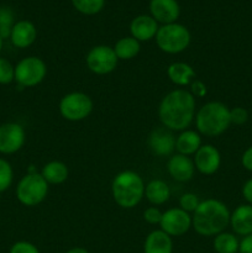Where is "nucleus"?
<instances>
[{"label":"nucleus","mask_w":252,"mask_h":253,"mask_svg":"<svg viewBox=\"0 0 252 253\" xmlns=\"http://www.w3.org/2000/svg\"><path fill=\"white\" fill-rule=\"evenodd\" d=\"M158 118L168 130H187L195 118V98L185 89L169 91L158 106Z\"/></svg>","instance_id":"obj_1"},{"label":"nucleus","mask_w":252,"mask_h":253,"mask_svg":"<svg viewBox=\"0 0 252 253\" xmlns=\"http://www.w3.org/2000/svg\"><path fill=\"white\" fill-rule=\"evenodd\" d=\"M229 208L216 199L200 202L192 216V227L200 236H216L230 225Z\"/></svg>","instance_id":"obj_2"},{"label":"nucleus","mask_w":252,"mask_h":253,"mask_svg":"<svg viewBox=\"0 0 252 253\" xmlns=\"http://www.w3.org/2000/svg\"><path fill=\"white\" fill-rule=\"evenodd\" d=\"M145 183L133 170L118 173L111 183V194L116 204L123 209H132L145 197Z\"/></svg>","instance_id":"obj_3"},{"label":"nucleus","mask_w":252,"mask_h":253,"mask_svg":"<svg viewBox=\"0 0 252 253\" xmlns=\"http://www.w3.org/2000/svg\"><path fill=\"white\" fill-rule=\"evenodd\" d=\"M231 125L230 109L221 101H209L195 114L198 132L208 137H216L224 133Z\"/></svg>","instance_id":"obj_4"},{"label":"nucleus","mask_w":252,"mask_h":253,"mask_svg":"<svg viewBox=\"0 0 252 253\" xmlns=\"http://www.w3.org/2000/svg\"><path fill=\"white\" fill-rule=\"evenodd\" d=\"M156 43L162 52L177 54L185 51L190 43V32L184 25L173 22L162 25L156 35Z\"/></svg>","instance_id":"obj_5"},{"label":"nucleus","mask_w":252,"mask_h":253,"mask_svg":"<svg viewBox=\"0 0 252 253\" xmlns=\"http://www.w3.org/2000/svg\"><path fill=\"white\" fill-rule=\"evenodd\" d=\"M48 193V183L41 173H27L20 179L16 187V198L25 207L41 204Z\"/></svg>","instance_id":"obj_6"},{"label":"nucleus","mask_w":252,"mask_h":253,"mask_svg":"<svg viewBox=\"0 0 252 253\" xmlns=\"http://www.w3.org/2000/svg\"><path fill=\"white\" fill-rule=\"evenodd\" d=\"M93 100L82 91L66 94L59 101V113L62 118L68 121H82L88 118L93 111Z\"/></svg>","instance_id":"obj_7"},{"label":"nucleus","mask_w":252,"mask_h":253,"mask_svg":"<svg viewBox=\"0 0 252 253\" xmlns=\"http://www.w3.org/2000/svg\"><path fill=\"white\" fill-rule=\"evenodd\" d=\"M47 74V66L43 59L30 56L22 58L15 66V81L20 86L32 88L41 83Z\"/></svg>","instance_id":"obj_8"},{"label":"nucleus","mask_w":252,"mask_h":253,"mask_svg":"<svg viewBox=\"0 0 252 253\" xmlns=\"http://www.w3.org/2000/svg\"><path fill=\"white\" fill-rule=\"evenodd\" d=\"M119 58L113 47L99 44L90 48L85 57V63L89 71L98 76H105L115 71Z\"/></svg>","instance_id":"obj_9"},{"label":"nucleus","mask_w":252,"mask_h":253,"mask_svg":"<svg viewBox=\"0 0 252 253\" xmlns=\"http://www.w3.org/2000/svg\"><path fill=\"white\" fill-rule=\"evenodd\" d=\"M160 226L170 237L182 236L192 227V216L180 208H172L162 214Z\"/></svg>","instance_id":"obj_10"},{"label":"nucleus","mask_w":252,"mask_h":253,"mask_svg":"<svg viewBox=\"0 0 252 253\" xmlns=\"http://www.w3.org/2000/svg\"><path fill=\"white\" fill-rule=\"evenodd\" d=\"M26 132L20 124L5 123L0 125V153L12 155L22 148Z\"/></svg>","instance_id":"obj_11"},{"label":"nucleus","mask_w":252,"mask_h":253,"mask_svg":"<svg viewBox=\"0 0 252 253\" xmlns=\"http://www.w3.org/2000/svg\"><path fill=\"white\" fill-rule=\"evenodd\" d=\"M220 165H221V156L215 146L202 145L195 152L194 166L202 174H214L220 168Z\"/></svg>","instance_id":"obj_12"},{"label":"nucleus","mask_w":252,"mask_h":253,"mask_svg":"<svg viewBox=\"0 0 252 253\" xmlns=\"http://www.w3.org/2000/svg\"><path fill=\"white\" fill-rule=\"evenodd\" d=\"M147 143L151 152L158 157H167L175 150V137L173 131L166 127L153 130L148 137Z\"/></svg>","instance_id":"obj_13"},{"label":"nucleus","mask_w":252,"mask_h":253,"mask_svg":"<svg viewBox=\"0 0 252 253\" xmlns=\"http://www.w3.org/2000/svg\"><path fill=\"white\" fill-rule=\"evenodd\" d=\"M150 12L158 24L167 25L177 22L180 7L177 0H151Z\"/></svg>","instance_id":"obj_14"},{"label":"nucleus","mask_w":252,"mask_h":253,"mask_svg":"<svg viewBox=\"0 0 252 253\" xmlns=\"http://www.w3.org/2000/svg\"><path fill=\"white\" fill-rule=\"evenodd\" d=\"M167 169L170 177L177 182H189L194 175V161L190 160L189 156L177 153L169 158L167 163Z\"/></svg>","instance_id":"obj_15"},{"label":"nucleus","mask_w":252,"mask_h":253,"mask_svg":"<svg viewBox=\"0 0 252 253\" xmlns=\"http://www.w3.org/2000/svg\"><path fill=\"white\" fill-rule=\"evenodd\" d=\"M158 29H160L158 22L151 15H138L130 24L131 36L138 42L150 41L155 39Z\"/></svg>","instance_id":"obj_16"},{"label":"nucleus","mask_w":252,"mask_h":253,"mask_svg":"<svg viewBox=\"0 0 252 253\" xmlns=\"http://www.w3.org/2000/svg\"><path fill=\"white\" fill-rule=\"evenodd\" d=\"M37 39V29L29 20H20L12 26L10 40L17 48H27Z\"/></svg>","instance_id":"obj_17"},{"label":"nucleus","mask_w":252,"mask_h":253,"mask_svg":"<svg viewBox=\"0 0 252 253\" xmlns=\"http://www.w3.org/2000/svg\"><path fill=\"white\" fill-rule=\"evenodd\" d=\"M230 226L235 235L249 236L252 234V205H239L230 215Z\"/></svg>","instance_id":"obj_18"},{"label":"nucleus","mask_w":252,"mask_h":253,"mask_svg":"<svg viewBox=\"0 0 252 253\" xmlns=\"http://www.w3.org/2000/svg\"><path fill=\"white\" fill-rule=\"evenodd\" d=\"M173 241L162 230H155L147 235L143 244V253H172Z\"/></svg>","instance_id":"obj_19"},{"label":"nucleus","mask_w":252,"mask_h":253,"mask_svg":"<svg viewBox=\"0 0 252 253\" xmlns=\"http://www.w3.org/2000/svg\"><path fill=\"white\" fill-rule=\"evenodd\" d=\"M202 146V137L194 130H184L175 137V150L184 156L195 155Z\"/></svg>","instance_id":"obj_20"},{"label":"nucleus","mask_w":252,"mask_h":253,"mask_svg":"<svg viewBox=\"0 0 252 253\" xmlns=\"http://www.w3.org/2000/svg\"><path fill=\"white\" fill-rule=\"evenodd\" d=\"M167 76L173 84L178 86H185L192 83L195 77L194 69L192 66L184 62H174L167 68Z\"/></svg>","instance_id":"obj_21"},{"label":"nucleus","mask_w":252,"mask_h":253,"mask_svg":"<svg viewBox=\"0 0 252 253\" xmlns=\"http://www.w3.org/2000/svg\"><path fill=\"white\" fill-rule=\"evenodd\" d=\"M145 197L152 205H162L169 199L170 189L162 179H153L146 185Z\"/></svg>","instance_id":"obj_22"},{"label":"nucleus","mask_w":252,"mask_h":253,"mask_svg":"<svg viewBox=\"0 0 252 253\" xmlns=\"http://www.w3.org/2000/svg\"><path fill=\"white\" fill-rule=\"evenodd\" d=\"M41 175L48 184H62L68 178V167L61 161H51L43 166Z\"/></svg>","instance_id":"obj_23"},{"label":"nucleus","mask_w":252,"mask_h":253,"mask_svg":"<svg viewBox=\"0 0 252 253\" xmlns=\"http://www.w3.org/2000/svg\"><path fill=\"white\" fill-rule=\"evenodd\" d=\"M141 49L140 42L132 36L123 37L119 40L114 46V51H115L116 57L123 61H127V59L135 58L138 54Z\"/></svg>","instance_id":"obj_24"},{"label":"nucleus","mask_w":252,"mask_h":253,"mask_svg":"<svg viewBox=\"0 0 252 253\" xmlns=\"http://www.w3.org/2000/svg\"><path fill=\"white\" fill-rule=\"evenodd\" d=\"M212 246L216 253H239L240 241L235 234L224 231L215 236Z\"/></svg>","instance_id":"obj_25"},{"label":"nucleus","mask_w":252,"mask_h":253,"mask_svg":"<svg viewBox=\"0 0 252 253\" xmlns=\"http://www.w3.org/2000/svg\"><path fill=\"white\" fill-rule=\"evenodd\" d=\"M74 9L83 15H96L103 10L105 0H72Z\"/></svg>","instance_id":"obj_26"},{"label":"nucleus","mask_w":252,"mask_h":253,"mask_svg":"<svg viewBox=\"0 0 252 253\" xmlns=\"http://www.w3.org/2000/svg\"><path fill=\"white\" fill-rule=\"evenodd\" d=\"M14 12L9 7H0V36L2 39H7L11 34L14 26Z\"/></svg>","instance_id":"obj_27"},{"label":"nucleus","mask_w":252,"mask_h":253,"mask_svg":"<svg viewBox=\"0 0 252 253\" xmlns=\"http://www.w3.org/2000/svg\"><path fill=\"white\" fill-rule=\"evenodd\" d=\"M14 179V172L12 167L6 160L0 158V193H4L11 185Z\"/></svg>","instance_id":"obj_28"},{"label":"nucleus","mask_w":252,"mask_h":253,"mask_svg":"<svg viewBox=\"0 0 252 253\" xmlns=\"http://www.w3.org/2000/svg\"><path fill=\"white\" fill-rule=\"evenodd\" d=\"M15 81V67L6 58L0 57V84H10Z\"/></svg>","instance_id":"obj_29"},{"label":"nucleus","mask_w":252,"mask_h":253,"mask_svg":"<svg viewBox=\"0 0 252 253\" xmlns=\"http://www.w3.org/2000/svg\"><path fill=\"white\" fill-rule=\"evenodd\" d=\"M200 202L198 199V197L193 193H185L183 194L182 197L179 198V207L180 209H183L184 211L189 212V211H195L198 207H199Z\"/></svg>","instance_id":"obj_30"},{"label":"nucleus","mask_w":252,"mask_h":253,"mask_svg":"<svg viewBox=\"0 0 252 253\" xmlns=\"http://www.w3.org/2000/svg\"><path fill=\"white\" fill-rule=\"evenodd\" d=\"M230 120L234 125H244L249 120V111L241 106L230 109Z\"/></svg>","instance_id":"obj_31"},{"label":"nucleus","mask_w":252,"mask_h":253,"mask_svg":"<svg viewBox=\"0 0 252 253\" xmlns=\"http://www.w3.org/2000/svg\"><path fill=\"white\" fill-rule=\"evenodd\" d=\"M9 253H40V251L31 242L17 241L12 245Z\"/></svg>","instance_id":"obj_32"},{"label":"nucleus","mask_w":252,"mask_h":253,"mask_svg":"<svg viewBox=\"0 0 252 253\" xmlns=\"http://www.w3.org/2000/svg\"><path fill=\"white\" fill-rule=\"evenodd\" d=\"M162 214L163 212H161L160 209H157L155 207H151L145 210V212H143V219H145L146 222H148L151 225L160 224L161 219H162Z\"/></svg>","instance_id":"obj_33"},{"label":"nucleus","mask_w":252,"mask_h":253,"mask_svg":"<svg viewBox=\"0 0 252 253\" xmlns=\"http://www.w3.org/2000/svg\"><path fill=\"white\" fill-rule=\"evenodd\" d=\"M190 93L194 98H204L208 93L207 85L202 81H194L190 83Z\"/></svg>","instance_id":"obj_34"},{"label":"nucleus","mask_w":252,"mask_h":253,"mask_svg":"<svg viewBox=\"0 0 252 253\" xmlns=\"http://www.w3.org/2000/svg\"><path fill=\"white\" fill-rule=\"evenodd\" d=\"M241 163H242V167H244L245 169L252 172V146H250V147L242 153Z\"/></svg>","instance_id":"obj_35"},{"label":"nucleus","mask_w":252,"mask_h":253,"mask_svg":"<svg viewBox=\"0 0 252 253\" xmlns=\"http://www.w3.org/2000/svg\"><path fill=\"white\" fill-rule=\"evenodd\" d=\"M239 253H252V234L249 236H245L240 241Z\"/></svg>","instance_id":"obj_36"},{"label":"nucleus","mask_w":252,"mask_h":253,"mask_svg":"<svg viewBox=\"0 0 252 253\" xmlns=\"http://www.w3.org/2000/svg\"><path fill=\"white\" fill-rule=\"evenodd\" d=\"M242 195H244L247 204L252 205V178L247 180L244 184V187H242Z\"/></svg>","instance_id":"obj_37"},{"label":"nucleus","mask_w":252,"mask_h":253,"mask_svg":"<svg viewBox=\"0 0 252 253\" xmlns=\"http://www.w3.org/2000/svg\"><path fill=\"white\" fill-rule=\"evenodd\" d=\"M66 253H89V251H86L83 247H73V249L68 250Z\"/></svg>","instance_id":"obj_38"},{"label":"nucleus","mask_w":252,"mask_h":253,"mask_svg":"<svg viewBox=\"0 0 252 253\" xmlns=\"http://www.w3.org/2000/svg\"><path fill=\"white\" fill-rule=\"evenodd\" d=\"M2 41H4V39L0 36V52H1V48H2Z\"/></svg>","instance_id":"obj_39"}]
</instances>
